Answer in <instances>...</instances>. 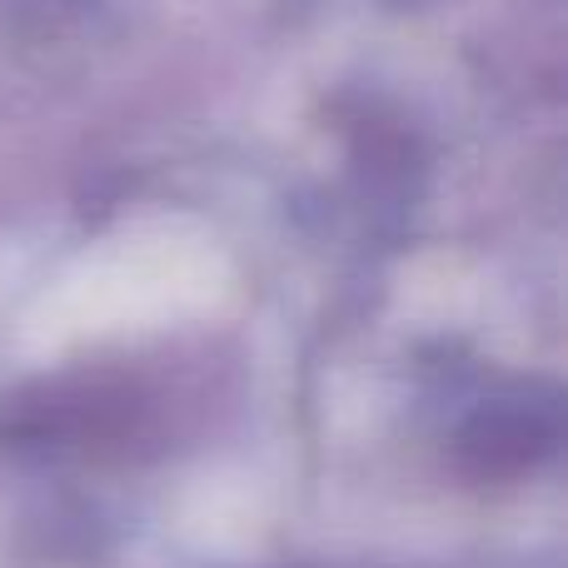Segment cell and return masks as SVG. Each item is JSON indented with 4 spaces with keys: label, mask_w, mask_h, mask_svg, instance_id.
<instances>
[{
    "label": "cell",
    "mask_w": 568,
    "mask_h": 568,
    "mask_svg": "<svg viewBox=\"0 0 568 568\" xmlns=\"http://www.w3.org/2000/svg\"><path fill=\"white\" fill-rule=\"evenodd\" d=\"M564 434V414L559 399H534V394H509V399H494L464 424L459 434V454L474 474L484 479H504V474H524L554 454Z\"/></svg>",
    "instance_id": "cell-1"
}]
</instances>
